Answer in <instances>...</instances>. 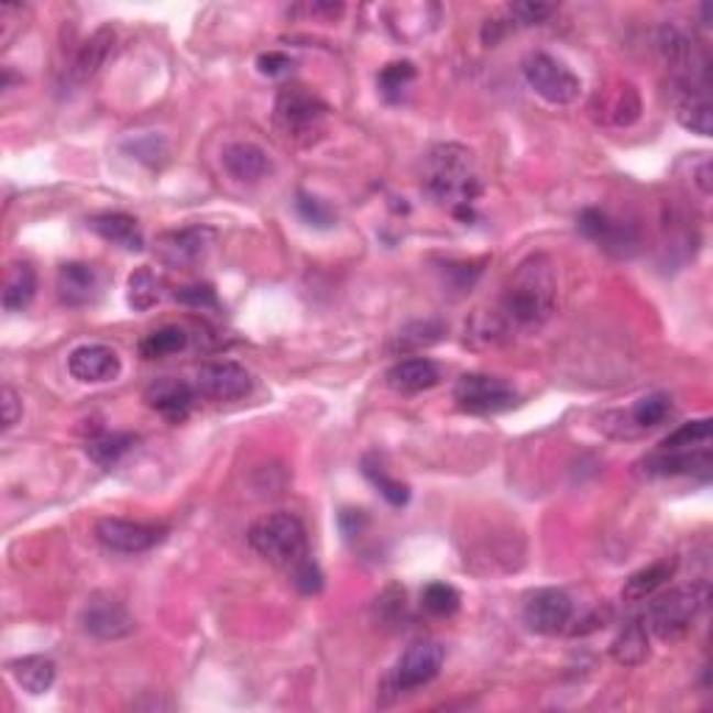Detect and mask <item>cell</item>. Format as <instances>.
I'll return each instance as SVG.
<instances>
[{"label":"cell","mask_w":713,"mask_h":713,"mask_svg":"<svg viewBox=\"0 0 713 713\" xmlns=\"http://www.w3.org/2000/svg\"><path fill=\"white\" fill-rule=\"evenodd\" d=\"M424 190L454 218H474V201L482 196L474 154L458 143L435 145L424 160Z\"/></svg>","instance_id":"cell-1"},{"label":"cell","mask_w":713,"mask_h":713,"mask_svg":"<svg viewBox=\"0 0 713 713\" xmlns=\"http://www.w3.org/2000/svg\"><path fill=\"white\" fill-rule=\"evenodd\" d=\"M555 298H558V274L552 260L547 254L527 256L502 290V323L511 329L541 327L555 312Z\"/></svg>","instance_id":"cell-2"},{"label":"cell","mask_w":713,"mask_h":713,"mask_svg":"<svg viewBox=\"0 0 713 713\" xmlns=\"http://www.w3.org/2000/svg\"><path fill=\"white\" fill-rule=\"evenodd\" d=\"M249 544L276 569H296L307 555V529L293 513H267L249 527Z\"/></svg>","instance_id":"cell-3"},{"label":"cell","mask_w":713,"mask_h":713,"mask_svg":"<svg viewBox=\"0 0 713 713\" xmlns=\"http://www.w3.org/2000/svg\"><path fill=\"white\" fill-rule=\"evenodd\" d=\"M707 596H711L707 583H691L666 591V594H660L658 600L649 605L644 624H647V630L652 633L658 641H680V638L689 636L694 622L702 616V611H705L707 605Z\"/></svg>","instance_id":"cell-4"},{"label":"cell","mask_w":713,"mask_h":713,"mask_svg":"<svg viewBox=\"0 0 713 713\" xmlns=\"http://www.w3.org/2000/svg\"><path fill=\"white\" fill-rule=\"evenodd\" d=\"M327 114V103H323L316 92H309L307 87H301V84L282 87L279 96H276L274 120L282 134H285L287 140H293V143H312V140L321 134Z\"/></svg>","instance_id":"cell-5"},{"label":"cell","mask_w":713,"mask_h":713,"mask_svg":"<svg viewBox=\"0 0 713 713\" xmlns=\"http://www.w3.org/2000/svg\"><path fill=\"white\" fill-rule=\"evenodd\" d=\"M522 70L535 96L544 98L552 107H569V103H574L580 98V89H583L580 78L563 62L555 59V56L541 54V51L529 54L524 59Z\"/></svg>","instance_id":"cell-6"},{"label":"cell","mask_w":713,"mask_h":713,"mask_svg":"<svg viewBox=\"0 0 713 713\" xmlns=\"http://www.w3.org/2000/svg\"><path fill=\"white\" fill-rule=\"evenodd\" d=\"M452 396L460 410L474 413V416H496V413L516 407L518 402L516 387L502 376L491 374H463Z\"/></svg>","instance_id":"cell-7"},{"label":"cell","mask_w":713,"mask_h":713,"mask_svg":"<svg viewBox=\"0 0 713 713\" xmlns=\"http://www.w3.org/2000/svg\"><path fill=\"white\" fill-rule=\"evenodd\" d=\"M443 658L446 652L438 641L410 644L391 669L387 689L396 691V694H407V691H416L421 685L432 683L440 674V669H443Z\"/></svg>","instance_id":"cell-8"},{"label":"cell","mask_w":713,"mask_h":713,"mask_svg":"<svg viewBox=\"0 0 713 713\" xmlns=\"http://www.w3.org/2000/svg\"><path fill=\"white\" fill-rule=\"evenodd\" d=\"M577 229L585 234L589 240H594L602 251H607L611 256H633L638 251V232L633 223L613 218L605 209L589 207L577 215Z\"/></svg>","instance_id":"cell-9"},{"label":"cell","mask_w":713,"mask_h":713,"mask_svg":"<svg viewBox=\"0 0 713 713\" xmlns=\"http://www.w3.org/2000/svg\"><path fill=\"white\" fill-rule=\"evenodd\" d=\"M524 624L538 636H560L574 618V602L560 589H538L524 602Z\"/></svg>","instance_id":"cell-10"},{"label":"cell","mask_w":713,"mask_h":713,"mask_svg":"<svg viewBox=\"0 0 713 713\" xmlns=\"http://www.w3.org/2000/svg\"><path fill=\"white\" fill-rule=\"evenodd\" d=\"M215 243V229L185 227L162 232L154 243V254L167 267H196Z\"/></svg>","instance_id":"cell-11"},{"label":"cell","mask_w":713,"mask_h":713,"mask_svg":"<svg viewBox=\"0 0 713 713\" xmlns=\"http://www.w3.org/2000/svg\"><path fill=\"white\" fill-rule=\"evenodd\" d=\"M81 627L98 641H120L134 633L138 622L120 600L109 594H92L81 611Z\"/></svg>","instance_id":"cell-12"},{"label":"cell","mask_w":713,"mask_h":713,"mask_svg":"<svg viewBox=\"0 0 713 713\" xmlns=\"http://www.w3.org/2000/svg\"><path fill=\"white\" fill-rule=\"evenodd\" d=\"M96 538L118 555H140L165 538V527L145 522H129V518H101L96 524Z\"/></svg>","instance_id":"cell-13"},{"label":"cell","mask_w":713,"mask_h":713,"mask_svg":"<svg viewBox=\"0 0 713 713\" xmlns=\"http://www.w3.org/2000/svg\"><path fill=\"white\" fill-rule=\"evenodd\" d=\"M196 393L207 402H218V405H227V402H238V398H245L254 387V380H251L249 371L238 363H209L201 365L196 374Z\"/></svg>","instance_id":"cell-14"},{"label":"cell","mask_w":713,"mask_h":713,"mask_svg":"<svg viewBox=\"0 0 713 713\" xmlns=\"http://www.w3.org/2000/svg\"><path fill=\"white\" fill-rule=\"evenodd\" d=\"M67 371H70L73 380L84 382V385H101V382L118 380L123 365H120V356L114 349L101 343H87L70 351Z\"/></svg>","instance_id":"cell-15"},{"label":"cell","mask_w":713,"mask_h":713,"mask_svg":"<svg viewBox=\"0 0 713 713\" xmlns=\"http://www.w3.org/2000/svg\"><path fill=\"white\" fill-rule=\"evenodd\" d=\"M196 387L187 385L185 380H176V376H162L145 387V405L171 424L187 421L193 405H196Z\"/></svg>","instance_id":"cell-16"},{"label":"cell","mask_w":713,"mask_h":713,"mask_svg":"<svg viewBox=\"0 0 713 713\" xmlns=\"http://www.w3.org/2000/svg\"><path fill=\"white\" fill-rule=\"evenodd\" d=\"M56 290L67 307H87L101 293V279L96 267L87 262H65L56 276Z\"/></svg>","instance_id":"cell-17"},{"label":"cell","mask_w":713,"mask_h":713,"mask_svg":"<svg viewBox=\"0 0 713 713\" xmlns=\"http://www.w3.org/2000/svg\"><path fill=\"white\" fill-rule=\"evenodd\" d=\"M87 227L107 243L118 245L123 251H143L145 249V234L140 229L138 218H131L125 212H103L92 215L87 220Z\"/></svg>","instance_id":"cell-18"},{"label":"cell","mask_w":713,"mask_h":713,"mask_svg":"<svg viewBox=\"0 0 713 713\" xmlns=\"http://www.w3.org/2000/svg\"><path fill=\"white\" fill-rule=\"evenodd\" d=\"M220 162H223L229 176L245 182V185H254V182L265 178V173L271 171V160H267L265 149H260L256 143H245V140L229 143L223 149V154H220Z\"/></svg>","instance_id":"cell-19"},{"label":"cell","mask_w":713,"mask_h":713,"mask_svg":"<svg viewBox=\"0 0 713 713\" xmlns=\"http://www.w3.org/2000/svg\"><path fill=\"white\" fill-rule=\"evenodd\" d=\"M385 380L396 393L413 396V393L429 391V387L438 385L440 369L438 363H432L427 356H413V360H402V363L393 365Z\"/></svg>","instance_id":"cell-20"},{"label":"cell","mask_w":713,"mask_h":713,"mask_svg":"<svg viewBox=\"0 0 713 713\" xmlns=\"http://www.w3.org/2000/svg\"><path fill=\"white\" fill-rule=\"evenodd\" d=\"M644 465L655 476H683L696 474V471L707 476L711 474V449H694V452H663V449H658L652 458L644 460Z\"/></svg>","instance_id":"cell-21"},{"label":"cell","mask_w":713,"mask_h":713,"mask_svg":"<svg viewBox=\"0 0 713 713\" xmlns=\"http://www.w3.org/2000/svg\"><path fill=\"white\" fill-rule=\"evenodd\" d=\"M674 571H678V560L674 558H663V560H655V563L644 566V569H638L636 574H630V580L624 583L622 600L624 602L652 600V596L658 594V591L663 589L669 580H672Z\"/></svg>","instance_id":"cell-22"},{"label":"cell","mask_w":713,"mask_h":713,"mask_svg":"<svg viewBox=\"0 0 713 713\" xmlns=\"http://www.w3.org/2000/svg\"><path fill=\"white\" fill-rule=\"evenodd\" d=\"M112 45H114V31L98 29L96 34L84 42L81 51H78L76 59H73V65L67 67V73H70V81L84 84L96 76V73L103 67V62L109 59V54H112Z\"/></svg>","instance_id":"cell-23"},{"label":"cell","mask_w":713,"mask_h":713,"mask_svg":"<svg viewBox=\"0 0 713 713\" xmlns=\"http://www.w3.org/2000/svg\"><path fill=\"white\" fill-rule=\"evenodd\" d=\"M678 123L683 125V129L700 134V138H711L713 109H711L707 87H680Z\"/></svg>","instance_id":"cell-24"},{"label":"cell","mask_w":713,"mask_h":713,"mask_svg":"<svg viewBox=\"0 0 713 713\" xmlns=\"http://www.w3.org/2000/svg\"><path fill=\"white\" fill-rule=\"evenodd\" d=\"M9 674L14 678V683L29 694L40 696L45 691H51V685L56 683V663L45 655H25L9 663Z\"/></svg>","instance_id":"cell-25"},{"label":"cell","mask_w":713,"mask_h":713,"mask_svg":"<svg viewBox=\"0 0 713 713\" xmlns=\"http://www.w3.org/2000/svg\"><path fill=\"white\" fill-rule=\"evenodd\" d=\"M611 658L618 666H627V669L641 666L649 658V630L644 618H630L624 624L616 641L611 644Z\"/></svg>","instance_id":"cell-26"},{"label":"cell","mask_w":713,"mask_h":713,"mask_svg":"<svg viewBox=\"0 0 713 713\" xmlns=\"http://www.w3.org/2000/svg\"><path fill=\"white\" fill-rule=\"evenodd\" d=\"M36 296V271L29 262H14L3 282V307L7 312H23Z\"/></svg>","instance_id":"cell-27"},{"label":"cell","mask_w":713,"mask_h":713,"mask_svg":"<svg viewBox=\"0 0 713 713\" xmlns=\"http://www.w3.org/2000/svg\"><path fill=\"white\" fill-rule=\"evenodd\" d=\"M125 301L134 312H149L162 301V279L151 267H138L125 282Z\"/></svg>","instance_id":"cell-28"},{"label":"cell","mask_w":713,"mask_h":713,"mask_svg":"<svg viewBox=\"0 0 713 713\" xmlns=\"http://www.w3.org/2000/svg\"><path fill=\"white\" fill-rule=\"evenodd\" d=\"M711 418H696V421L680 424L672 435H666L658 449H663V452H694V449H711Z\"/></svg>","instance_id":"cell-29"},{"label":"cell","mask_w":713,"mask_h":713,"mask_svg":"<svg viewBox=\"0 0 713 713\" xmlns=\"http://www.w3.org/2000/svg\"><path fill=\"white\" fill-rule=\"evenodd\" d=\"M641 118V101L638 92L630 84H622L618 89H613V96L607 101H602V120L613 125H630Z\"/></svg>","instance_id":"cell-30"},{"label":"cell","mask_w":713,"mask_h":713,"mask_svg":"<svg viewBox=\"0 0 713 713\" xmlns=\"http://www.w3.org/2000/svg\"><path fill=\"white\" fill-rule=\"evenodd\" d=\"M363 474H365V480H369L371 485H374L376 491L385 496L387 505L405 507L407 502H410V487H407L405 482L393 480V476L382 469V463L374 458V454H365L363 458Z\"/></svg>","instance_id":"cell-31"},{"label":"cell","mask_w":713,"mask_h":713,"mask_svg":"<svg viewBox=\"0 0 713 713\" xmlns=\"http://www.w3.org/2000/svg\"><path fill=\"white\" fill-rule=\"evenodd\" d=\"M446 334V327L440 321H416V323H407L405 329H398L396 338H393L391 343V351L393 354H407V351H418V349H427V345L438 343L440 338Z\"/></svg>","instance_id":"cell-32"},{"label":"cell","mask_w":713,"mask_h":713,"mask_svg":"<svg viewBox=\"0 0 713 713\" xmlns=\"http://www.w3.org/2000/svg\"><path fill=\"white\" fill-rule=\"evenodd\" d=\"M413 81H416V65H413V62H391V65L382 67L380 76H376L380 96L385 98L387 103L402 101Z\"/></svg>","instance_id":"cell-33"},{"label":"cell","mask_w":713,"mask_h":713,"mask_svg":"<svg viewBox=\"0 0 713 713\" xmlns=\"http://www.w3.org/2000/svg\"><path fill=\"white\" fill-rule=\"evenodd\" d=\"M138 443V438L129 432H103L98 435L96 440L87 443V454L96 460L98 465L109 469V465L118 463L125 452H131V446Z\"/></svg>","instance_id":"cell-34"},{"label":"cell","mask_w":713,"mask_h":713,"mask_svg":"<svg viewBox=\"0 0 713 713\" xmlns=\"http://www.w3.org/2000/svg\"><path fill=\"white\" fill-rule=\"evenodd\" d=\"M187 332L182 327H162L156 332L145 334L143 343H140V354L145 360H160V356H171L176 351L187 349Z\"/></svg>","instance_id":"cell-35"},{"label":"cell","mask_w":713,"mask_h":713,"mask_svg":"<svg viewBox=\"0 0 713 713\" xmlns=\"http://www.w3.org/2000/svg\"><path fill=\"white\" fill-rule=\"evenodd\" d=\"M460 602H463V596L449 583H429L421 591V607L432 616H454L460 611Z\"/></svg>","instance_id":"cell-36"},{"label":"cell","mask_w":713,"mask_h":713,"mask_svg":"<svg viewBox=\"0 0 713 713\" xmlns=\"http://www.w3.org/2000/svg\"><path fill=\"white\" fill-rule=\"evenodd\" d=\"M672 413V396L669 393H649V396H641L633 405L630 416L638 427H658L666 416Z\"/></svg>","instance_id":"cell-37"},{"label":"cell","mask_w":713,"mask_h":713,"mask_svg":"<svg viewBox=\"0 0 713 713\" xmlns=\"http://www.w3.org/2000/svg\"><path fill=\"white\" fill-rule=\"evenodd\" d=\"M296 209L304 220H307L309 227L316 229H329L334 223V209L329 207L327 201L321 198L309 196V193H298L296 196Z\"/></svg>","instance_id":"cell-38"},{"label":"cell","mask_w":713,"mask_h":713,"mask_svg":"<svg viewBox=\"0 0 713 713\" xmlns=\"http://www.w3.org/2000/svg\"><path fill=\"white\" fill-rule=\"evenodd\" d=\"M511 14L522 25H541L555 14L552 3H538V0H522V3H511Z\"/></svg>","instance_id":"cell-39"},{"label":"cell","mask_w":713,"mask_h":713,"mask_svg":"<svg viewBox=\"0 0 713 713\" xmlns=\"http://www.w3.org/2000/svg\"><path fill=\"white\" fill-rule=\"evenodd\" d=\"M178 304H185V307H196V309H207V307H218V293H215L212 285H187L178 287L173 293Z\"/></svg>","instance_id":"cell-40"},{"label":"cell","mask_w":713,"mask_h":713,"mask_svg":"<svg viewBox=\"0 0 713 713\" xmlns=\"http://www.w3.org/2000/svg\"><path fill=\"white\" fill-rule=\"evenodd\" d=\"M293 583H296L304 594H318V591L323 589V574L316 560L304 558L301 563L293 569Z\"/></svg>","instance_id":"cell-41"},{"label":"cell","mask_w":713,"mask_h":713,"mask_svg":"<svg viewBox=\"0 0 713 713\" xmlns=\"http://www.w3.org/2000/svg\"><path fill=\"white\" fill-rule=\"evenodd\" d=\"M293 67H296V62L287 54H282V51H267V54H260V59H256V70L267 78L290 76Z\"/></svg>","instance_id":"cell-42"},{"label":"cell","mask_w":713,"mask_h":713,"mask_svg":"<svg viewBox=\"0 0 713 713\" xmlns=\"http://www.w3.org/2000/svg\"><path fill=\"white\" fill-rule=\"evenodd\" d=\"M0 405H3V429H12L20 421V416H23V402H20V396L12 387H3Z\"/></svg>","instance_id":"cell-43"}]
</instances>
